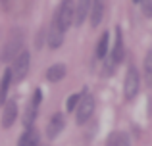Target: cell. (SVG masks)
<instances>
[{"mask_svg":"<svg viewBox=\"0 0 152 146\" xmlns=\"http://www.w3.org/2000/svg\"><path fill=\"white\" fill-rule=\"evenodd\" d=\"M145 69H146V77L152 81V50L146 54V58H145Z\"/></svg>","mask_w":152,"mask_h":146,"instance_id":"ac0fdd59","label":"cell"},{"mask_svg":"<svg viewBox=\"0 0 152 146\" xmlns=\"http://www.w3.org/2000/svg\"><path fill=\"white\" fill-rule=\"evenodd\" d=\"M93 112H94V98L91 92L83 90L81 100H79L77 110H75V121H77V125L87 123L91 119V115H93Z\"/></svg>","mask_w":152,"mask_h":146,"instance_id":"7a4b0ae2","label":"cell"},{"mask_svg":"<svg viewBox=\"0 0 152 146\" xmlns=\"http://www.w3.org/2000/svg\"><path fill=\"white\" fill-rule=\"evenodd\" d=\"M123 58H125L123 35H121V29H119V27H115V44H114V50H112V62H114V64H121Z\"/></svg>","mask_w":152,"mask_h":146,"instance_id":"8fae6325","label":"cell"},{"mask_svg":"<svg viewBox=\"0 0 152 146\" xmlns=\"http://www.w3.org/2000/svg\"><path fill=\"white\" fill-rule=\"evenodd\" d=\"M108 48H110V35L104 31L100 41H98V46H96V58H100V60H104V58L108 56Z\"/></svg>","mask_w":152,"mask_h":146,"instance_id":"2e32d148","label":"cell"},{"mask_svg":"<svg viewBox=\"0 0 152 146\" xmlns=\"http://www.w3.org/2000/svg\"><path fill=\"white\" fill-rule=\"evenodd\" d=\"M21 50H23V31L21 29H14L10 33V38H8L4 50H2V60L4 62L15 60Z\"/></svg>","mask_w":152,"mask_h":146,"instance_id":"6da1fadb","label":"cell"},{"mask_svg":"<svg viewBox=\"0 0 152 146\" xmlns=\"http://www.w3.org/2000/svg\"><path fill=\"white\" fill-rule=\"evenodd\" d=\"M66 77V65L64 64H54L46 69V81L50 83H58Z\"/></svg>","mask_w":152,"mask_h":146,"instance_id":"5bb4252c","label":"cell"},{"mask_svg":"<svg viewBox=\"0 0 152 146\" xmlns=\"http://www.w3.org/2000/svg\"><path fill=\"white\" fill-rule=\"evenodd\" d=\"M79 100H81V94H71V96L67 98V102H66V110L67 112H73V110L77 108Z\"/></svg>","mask_w":152,"mask_h":146,"instance_id":"e0dca14e","label":"cell"},{"mask_svg":"<svg viewBox=\"0 0 152 146\" xmlns=\"http://www.w3.org/2000/svg\"><path fill=\"white\" fill-rule=\"evenodd\" d=\"M41 98H42V90L37 89V90L33 92L31 102L27 104L25 113H23V127H25V129H31V127H33L35 117H37V112H39V104H41Z\"/></svg>","mask_w":152,"mask_h":146,"instance_id":"277c9868","label":"cell"},{"mask_svg":"<svg viewBox=\"0 0 152 146\" xmlns=\"http://www.w3.org/2000/svg\"><path fill=\"white\" fill-rule=\"evenodd\" d=\"M15 117H18V102L15 100H8L4 104V112H2V127L10 129L14 125Z\"/></svg>","mask_w":152,"mask_h":146,"instance_id":"ba28073f","label":"cell"},{"mask_svg":"<svg viewBox=\"0 0 152 146\" xmlns=\"http://www.w3.org/2000/svg\"><path fill=\"white\" fill-rule=\"evenodd\" d=\"M29 64H31V54H29V50H21V52L18 54V58L14 60L12 68H10L12 81H14V83H19V81H21V79L27 75V71H29Z\"/></svg>","mask_w":152,"mask_h":146,"instance_id":"3957f363","label":"cell"},{"mask_svg":"<svg viewBox=\"0 0 152 146\" xmlns=\"http://www.w3.org/2000/svg\"><path fill=\"white\" fill-rule=\"evenodd\" d=\"M139 71L137 68H133L131 65L129 69H127V75H125V83H123V92H125V98L127 100H131V98L137 96L139 92Z\"/></svg>","mask_w":152,"mask_h":146,"instance_id":"5b68a950","label":"cell"},{"mask_svg":"<svg viewBox=\"0 0 152 146\" xmlns=\"http://www.w3.org/2000/svg\"><path fill=\"white\" fill-rule=\"evenodd\" d=\"M91 25L93 27H98L102 21V15H104V4L100 0H94V2H91Z\"/></svg>","mask_w":152,"mask_h":146,"instance_id":"4fadbf2b","label":"cell"},{"mask_svg":"<svg viewBox=\"0 0 152 146\" xmlns=\"http://www.w3.org/2000/svg\"><path fill=\"white\" fill-rule=\"evenodd\" d=\"M41 144V140H39V131L35 127L31 129H25V133L21 135V139H19L18 146H39Z\"/></svg>","mask_w":152,"mask_h":146,"instance_id":"7c38bea8","label":"cell"},{"mask_svg":"<svg viewBox=\"0 0 152 146\" xmlns=\"http://www.w3.org/2000/svg\"><path fill=\"white\" fill-rule=\"evenodd\" d=\"M39 146H42V144H39Z\"/></svg>","mask_w":152,"mask_h":146,"instance_id":"ffe728a7","label":"cell"},{"mask_svg":"<svg viewBox=\"0 0 152 146\" xmlns=\"http://www.w3.org/2000/svg\"><path fill=\"white\" fill-rule=\"evenodd\" d=\"M108 146H131L129 135H127V133H123V131L114 133V135L108 139Z\"/></svg>","mask_w":152,"mask_h":146,"instance_id":"9a60e30c","label":"cell"},{"mask_svg":"<svg viewBox=\"0 0 152 146\" xmlns=\"http://www.w3.org/2000/svg\"><path fill=\"white\" fill-rule=\"evenodd\" d=\"M64 35H66V31L62 29V25L58 23V19H56V15H54V19H52V25H50V29H48V46L50 48H60L62 46V42H64Z\"/></svg>","mask_w":152,"mask_h":146,"instance_id":"8992f818","label":"cell"},{"mask_svg":"<svg viewBox=\"0 0 152 146\" xmlns=\"http://www.w3.org/2000/svg\"><path fill=\"white\" fill-rule=\"evenodd\" d=\"M89 10H91L89 0H79V2L73 6V21H71V25H75V27L81 25V23L87 19V15H89Z\"/></svg>","mask_w":152,"mask_h":146,"instance_id":"9c48e42d","label":"cell"},{"mask_svg":"<svg viewBox=\"0 0 152 146\" xmlns=\"http://www.w3.org/2000/svg\"><path fill=\"white\" fill-rule=\"evenodd\" d=\"M141 8H142V14H145L146 17H152V2H148V0H142Z\"/></svg>","mask_w":152,"mask_h":146,"instance_id":"d6986e66","label":"cell"},{"mask_svg":"<svg viewBox=\"0 0 152 146\" xmlns=\"http://www.w3.org/2000/svg\"><path fill=\"white\" fill-rule=\"evenodd\" d=\"M64 125H66V119H64V113H54L52 115V119L48 121V125H46V137L52 140L56 139V137L62 133Z\"/></svg>","mask_w":152,"mask_h":146,"instance_id":"30bf717a","label":"cell"},{"mask_svg":"<svg viewBox=\"0 0 152 146\" xmlns=\"http://www.w3.org/2000/svg\"><path fill=\"white\" fill-rule=\"evenodd\" d=\"M56 19H58V23L62 25V29L66 31L67 27L71 25V21H73V4L71 2H62V6H60V10L56 12Z\"/></svg>","mask_w":152,"mask_h":146,"instance_id":"52a82bcc","label":"cell"}]
</instances>
